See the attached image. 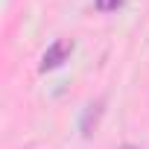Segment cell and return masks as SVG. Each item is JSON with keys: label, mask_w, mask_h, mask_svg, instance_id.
Listing matches in <instances>:
<instances>
[{"label": "cell", "mask_w": 149, "mask_h": 149, "mask_svg": "<svg viewBox=\"0 0 149 149\" xmlns=\"http://www.w3.org/2000/svg\"><path fill=\"white\" fill-rule=\"evenodd\" d=\"M70 50H73V41H67V38H58V41H53L50 47H47V53H44V58H41V70L47 73V70H56L67 56H70Z\"/></svg>", "instance_id": "obj_1"}, {"label": "cell", "mask_w": 149, "mask_h": 149, "mask_svg": "<svg viewBox=\"0 0 149 149\" xmlns=\"http://www.w3.org/2000/svg\"><path fill=\"white\" fill-rule=\"evenodd\" d=\"M94 6H97L100 12H114V9L123 6V0H94Z\"/></svg>", "instance_id": "obj_2"}, {"label": "cell", "mask_w": 149, "mask_h": 149, "mask_svg": "<svg viewBox=\"0 0 149 149\" xmlns=\"http://www.w3.org/2000/svg\"><path fill=\"white\" fill-rule=\"evenodd\" d=\"M120 149H140V146H132V143H123Z\"/></svg>", "instance_id": "obj_3"}]
</instances>
